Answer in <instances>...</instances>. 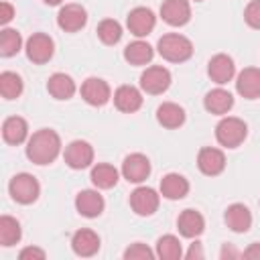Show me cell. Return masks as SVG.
Listing matches in <instances>:
<instances>
[{"label": "cell", "mask_w": 260, "mask_h": 260, "mask_svg": "<svg viewBox=\"0 0 260 260\" xmlns=\"http://www.w3.org/2000/svg\"><path fill=\"white\" fill-rule=\"evenodd\" d=\"M61 152V138L51 128L37 130L26 140V156L35 165H51Z\"/></svg>", "instance_id": "6da1fadb"}, {"label": "cell", "mask_w": 260, "mask_h": 260, "mask_svg": "<svg viewBox=\"0 0 260 260\" xmlns=\"http://www.w3.org/2000/svg\"><path fill=\"white\" fill-rule=\"evenodd\" d=\"M156 49H158V55L171 63H183L193 55V43L179 32L162 35L156 43Z\"/></svg>", "instance_id": "7a4b0ae2"}, {"label": "cell", "mask_w": 260, "mask_h": 260, "mask_svg": "<svg viewBox=\"0 0 260 260\" xmlns=\"http://www.w3.org/2000/svg\"><path fill=\"white\" fill-rule=\"evenodd\" d=\"M246 136H248V126L244 120L236 116H225L215 126V140L225 148L240 146L246 140Z\"/></svg>", "instance_id": "3957f363"}, {"label": "cell", "mask_w": 260, "mask_h": 260, "mask_svg": "<svg viewBox=\"0 0 260 260\" xmlns=\"http://www.w3.org/2000/svg\"><path fill=\"white\" fill-rule=\"evenodd\" d=\"M8 193H10V197H12L16 203H20V205H30V203H35V201L39 199L41 185H39V181H37L32 175H28V173H18V175H14V177L10 179V183H8Z\"/></svg>", "instance_id": "277c9868"}, {"label": "cell", "mask_w": 260, "mask_h": 260, "mask_svg": "<svg viewBox=\"0 0 260 260\" xmlns=\"http://www.w3.org/2000/svg\"><path fill=\"white\" fill-rule=\"evenodd\" d=\"M140 87L150 93V95H158L165 93L171 87V71L162 65H150L142 71L140 75Z\"/></svg>", "instance_id": "5b68a950"}, {"label": "cell", "mask_w": 260, "mask_h": 260, "mask_svg": "<svg viewBox=\"0 0 260 260\" xmlns=\"http://www.w3.org/2000/svg\"><path fill=\"white\" fill-rule=\"evenodd\" d=\"M24 51H26V57H28L32 63L43 65V63H47V61L53 57V53H55V43H53V39H51L49 35H45V32H35V35L28 37V41H26V45H24Z\"/></svg>", "instance_id": "8992f818"}, {"label": "cell", "mask_w": 260, "mask_h": 260, "mask_svg": "<svg viewBox=\"0 0 260 260\" xmlns=\"http://www.w3.org/2000/svg\"><path fill=\"white\" fill-rule=\"evenodd\" d=\"M126 24H128V30L134 35V37H146L152 32L154 24H156V16L150 8L146 6H136L128 12V18H126Z\"/></svg>", "instance_id": "52a82bcc"}, {"label": "cell", "mask_w": 260, "mask_h": 260, "mask_svg": "<svg viewBox=\"0 0 260 260\" xmlns=\"http://www.w3.org/2000/svg\"><path fill=\"white\" fill-rule=\"evenodd\" d=\"M158 203H160V197L152 187H136L130 193V207L134 209L136 215H142V217L152 215L158 209Z\"/></svg>", "instance_id": "ba28073f"}, {"label": "cell", "mask_w": 260, "mask_h": 260, "mask_svg": "<svg viewBox=\"0 0 260 260\" xmlns=\"http://www.w3.org/2000/svg\"><path fill=\"white\" fill-rule=\"evenodd\" d=\"M87 22V12L81 4H65L57 12V24L65 32H77L85 26Z\"/></svg>", "instance_id": "9c48e42d"}, {"label": "cell", "mask_w": 260, "mask_h": 260, "mask_svg": "<svg viewBox=\"0 0 260 260\" xmlns=\"http://www.w3.org/2000/svg\"><path fill=\"white\" fill-rule=\"evenodd\" d=\"M63 158L71 169L81 171V169H87L93 162V148L85 140H73V142L67 144Z\"/></svg>", "instance_id": "30bf717a"}, {"label": "cell", "mask_w": 260, "mask_h": 260, "mask_svg": "<svg viewBox=\"0 0 260 260\" xmlns=\"http://www.w3.org/2000/svg\"><path fill=\"white\" fill-rule=\"evenodd\" d=\"M122 175L128 183H142L150 175V160L142 152H132L122 162Z\"/></svg>", "instance_id": "8fae6325"}, {"label": "cell", "mask_w": 260, "mask_h": 260, "mask_svg": "<svg viewBox=\"0 0 260 260\" xmlns=\"http://www.w3.org/2000/svg\"><path fill=\"white\" fill-rule=\"evenodd\" d=\"M81 98L89 106H104L110 102L112 89H110L108 81H104L102 77H87L81 83Z\"/></svg>", "instance_id": "7c38bea8"}, {"label": "cell", "mask_w": 260, "mask_h": 260, "mask_svg": "<svg viewBox=\"0 0 260 260\" xmlns=\"http://www.w3.org/2000/svg\"><path fill=\"white\" fill-rule=\"evenodd\" d=\"M160 16L171 26H183L191 18L189 0H165L160 4Z\"/></svg>", "instance_id": "4fadbf2b"}, {"label": "cell", "mask_w": 260, "mask_h": 260, "mask_svg": "<svg viewBox=\"0 0 260 260\" xmlns=\"http://www.w3.org/2000/svg\"><path fill=\"white\" fill-rule=\"evenodd\" d=\"M236 73V65H234V59L225 53H217L209 59L207 63V75L211 77V81H215L217 85H223L228 81H232Z\"/></svg>", "instance_id": "5bb4252c"}, {"label": "cell", "mask_w": 260, "mask_h": 260, "mask_svg": "<svg viewBox=\"0 0 260 260\" xmlns=\"http://www.w3.org/2000/svg\"><path fill=\"white\" fill-rule=\"evenodd\" d=\"M197 167H199V171L203 175L215 177V175L223 173V169H225V156H223V152L219 148L205 146L197 154Z\"/></svg>", "instance_id": "9a60e30c"}, {"label": "cell", "mask_w": 260, "mask_h": 260, "mask_svg": "<svg viewBox=\"0 0 260 260\" xmlns=\"http://www.w3.org/2000/svg\"><path fill=\"white\" fill-rule=\"evenodd\" d=\"M104 205H106L104 203V197L98 191H93V189H83L75 197V209L79 211V215L89 217V219L102 215Z\"/></svg>", "instance_id": "2e32d148"}, {"label": "cell", "mask_w": 260, "mask_h": 260, "mask_svg": "<svg viewBox=\"0 0 260 260\" xmlns=\"http://www.w3.org/2000/svg\"><path fill=\"white\" fill-rule=\"evenodd\" d=\"M236 89L246 100L260 98V69L258 67H246L236 77Z\"/></svg>", "instance_id": "e0dca14e"}, {"label": "cell", "mask_w": 260, "mask_h": 260, "mask_svg": "<svg viewBox=\"0 0 260 260\" xmlns=\"http://www.w3.org/2000/svg\"><path fill=\"white\" fill-rule=\"evenodd\" d=\"M223 219H225L228 228L232 232H236V234H244V232H248L252 228V213L244 203H232L225 209Z\"/></svg>", "instance_id": "ac0fdd59"}, {"label": "cell", "mask_w": 260, "mask_h": 260, "mask_svg": "<svg viewBox=\"0 0 260 260\" xmlns=\"http://www.w3.org/2000/svg\"><path fill=\"white\" fill-rule=\"evenodd\" d=\"M71 248L77 256H83V258H89L93 254H98L100 250V236L93 232V230H77L71 238Z\"/></svg>", "instance_id": "d6986e66"}, {"label": "cell", "mask_w": 260, "mask_h": 260, "mask_svg": "<svg viewBox=\"0 0 260 260\" xmlns=\"http://www.w3.org/2000/svg\"><path fill=\"white\" fill-rule=\"evenodd\" d=\"M179 234L185 238H197L205 230V219L197 209H183L177 217Z\"/></svg>", "instance_id": "ffe728a7"}, {"label": "cell", "mask_w": 260, "mask_h": 260, "mask_svg": "<svg viewBox=\"0 0 260 260\" xmlns=\"http://www.w3.org/2000/svg\"><path fill=\"white\" fill-rule=\"evenodd\" d=\"M203 106H205V110L209 114L223 116V114H228L234 108V95L228 89H223V87H215V89H211V91L205 93Z\"/></svg>", "instance_id": "44dd1931"}, {"label": "cell", "mask_w": 260, "mask_h": 260, "mask_svg": "<svg viewBox=\"0 0 260 260\" xmlns=\"http://www.w3.org/2000/svg\"><path fill=\"white\" fill-rule=\"evenodd\" d=\"M114 104H116V108L120 112L132 114V112L140 110V106H142V93L134 85H120L114 91Z\"/></svg>", "instance_id": "7402d4cb"}, {"label": "cell", "mask_w": 260, "mask_h": 260, "mask_svg": "<svg viewBox=\"0 0 260 260\" xmlns=\"http://www.w3.org/2000/svg\"><path fill=\"white\" fill-rule=\"evenodd\" d=\"M189 193V181L179 175V173H169L160 179V195L171 199V201H177V199H183L185 195Z\"/></svg>", "instance_id": "603a6c76"}, {"label": "cell", "mask_w": 260, "mask_h": 260, "mask_svg": "<svg viewBox=\"0 0 260 260\" xmlns=\"http://www.w3.org/2000/svg\"><path fill=\"white\" fill-rule=\"evenodd\" d=\"M28 136V124L20 116H10L2 124V138L8 144H22Z\"/></svg>", "instance_id": "cb8c5ba5"}, {"label": "cell", "mask_w": 260, "mask_h": 260, "mask_svg": "<svg viewBox=\"0 0 260 260\" xmlns=\"http://www.w3.org/2000/svg\"><path fill=\"white\" fill-rule=\"evenodd\" d=\"M47 91L55 100H69L75 93V81L67 73H53L47 81Z\"/></svg>", "instance_id": "d4e9b609"}, {"label": "cell", "mask_w": 260, "mask_h": 260, "mask_svg": "<svg viewBox=\"0 0 260 260\" xmlns=\"http://www.w3.org/2000/svg\"><path fill=\"white\" fill-rule=\"evenodd\" d=\"M156 120L165 128H179L185 124V110L175 102H165L156 108Z\"/></svg>", "instance_id": "484cf974"}, {"label": "cell", "mask_w": 260, "mask_h": 260, "mask_svg": "<svg viewBox=\"0 0 260 260\" xmlns=\"http://www.w3.org/2000/svg\"><path fill=\"white\" fill-rule=\"evenodd\" d=\"M152 57H154L152 47L146 41H140V39L126 45V49H124V59L130 65H146V63L152 61Z\"/></svg>", "instance_id": "4316f807"}, {"label": "cell", "mask_w": 260, "mask_h": 260, "mask_svg": "<svg viewBox=\"0 0 260 260\" xmlns=\"http://www.w3.org/2000/svg\"><path fill=\"white\" fill-rule=\"evenodd\" d=\"M89 179L98 189H112L118 183V169L108 162H98L91 169Z\"/></svg>", "instance_id": "83f0119b"}, {"label": "cell", "mask_w": 260, "mask_h": 260, "mask_svg": "<svg viewBox=\"0 0 260 260\" xmlns=\"http://www.w3.org/2000/svg\"><path fill=\"white\" fill-rule=\"evenodd\" d=\"M156 256L162 258V260H177L183 256V248H181V242L177 236L173 234H167V236H160L156 240Z\"/></svg>", "instance_id": "f1b7e54d"}, {"label": "cell", "mask_w": 260, "mask_h": 260, "mask_svg": "<svg viewBox=\"0 0 260 260\" xmlns=\"http://www.w3.org/2000/svg\"><path fill=\"white\" fill-rule=\"evenodd\" d=\"M24 89V83L18 73L14 71H2L0 73V93L4 100H16Z\"/></svg>", "instance_id": "f546056e"}, {"label": "cell", "mask_w": 260, "mask_h": 260, "mask_svg": "<svg viewBox=\"0 0 260 260\" xmlns=\"http://www.w3.org/2000/svg\"><path fill=\"white\" fill-rule=\"evenodd\" d=\"M20 238H22L20 223L10 215H2L0 217V244L8 248V246H14L16 242H20Z\"/></svg>", "instance_id": "4dcf8cb0"}, {"label": "cell", "mask_w": 260, "mask_h": 260, "mask_svg": "<svg viewBox=\"0 0 260 260\" xmlns=\"http://www.w3.org/2000/svg\"><path fill=\"white\" fill-rule=\"evenodd\" d=\"M22 47V37L16 28H4L0 32V55L2 57H12L20 51Z\"/></svg>", "instance_id": "1f68e13d"}, {"label": "cell", "mask_w": 260, "mask_h": 260, "mask_svg": "<svg viewBox=\"0 0 260 260\" xmlns=\"http://www.w3.org/2000/svg\"><path fill=\"white\" fill-rule=\"evenodd\" d=\"M98 37L104 45H116L122 39V26L114 18H104L98 24Z\"/></svg>", "instance_id": "d6a6232c"}, {"label": "cell", "mask_w": 260, "mask_h": 260, "mask_svg": "<svg viewBox=\"0 0 260 260\" xmlns=\"http://www.w3.org/2000/svg\"><path fill=\"white\" fill-rule=\"evenodd\" d=\"M156 256V252H152L146 244H142V242H134V244H130L126 250H124V258L126 260H150V258H154Z\"/></svg>", "instance_id": "836d02e7"}, {"label": "cell", "mask_w": 260, "mask_h": 260, "mask_svg": "<svg viewBox=\"0 0 260 260\" xmlns=\"http://www.w3.org/2000/svg\"><path fill=\"white\" fill-rule=\"evenodd\" d=\"M244 20L252 28H260V0H250L244 10Z\"/></svg>", "instance_id": "e575fe53"}, {"label": "cell", "mask_w": 260, "mask_h": 260, "mask_svg": "<svg viewBox=\"0 0 260 260\" xmlns=\"http://www.w3.org/2000/svg\"><path fill=\"white\" fill-rule=\"evenodd\" d=\"M45 256H47L45 250L35 248V246H28V248L20 250V254H18L20 260H45Z\"/></svg>", "instance_id": "d590c367"}, {"label": "cell", "mask_w": 260, "mask_h": 260, "mask_svg": "<svg viewBox=\"0 0 260 260\" xmlns=\"http://www.w3.org/2000/svg\"><path fill=\"white\" fill-rule=\"evenodd\" d=\"M12 16H14V8L8 2H2L0 4V22L2 24H8L12 20Z\"/></svg>", "instance_id": "8d00e7d4"}, {"label": "cell", "mask_w": 260, "mask_h": 260, "mask_svg": "<svg viewBox=\"0 0 260 260\" xmlns=\"http://www.w3.org/2000/svg\"><path fill=\"white\" fill-rule=\"evenodd\" d=\"M242 256H244V258H250V260L260 258V244H256V242H254V244H250V246L242 252Z\"/></svg>", "instance_id": "74e56055"}, {"label": "cell", "mask_w": 260, "mask_h": 260, "mask_svg": "<svg viewBox=\"0 0 260 260\" xmlns=\"http://www.w3.org/2000/svg\"><path fill=\"white\" fill-rule=\"evenodd\" d=\"M187 258H189V260H193V258H203V250H201V244H199V242L191 244V248H189V252H187Z\"/></svg>", "instance_id": "f35d334b"}, {"label": "cell", "mask_w": 260, "mask_h": 260, "mask_svg": "<svg viewBox=\"0 0 260 260\" xmlns=\"http://www.w3.org/2000/svg\"><path fill=\"white\" fill-rule=\"evenodd\" d=\"M219 256H221L223 260H225V258H238V256H242V252H238V250H236V248H232V246H223Z\"/></svg>", "instance_id": "ab89813d"}, {"label": "cell", "mask_w": 260, "mask_h": 260, "mask_svg": "<svg viewBox=\"0 0 260 260\" xmlns=\"http://www.w3.org/2000/svg\"><path fill=\"white\" fill-rule=\"evenodd\" d=\"M45 4H51V6H57V4H61V0H43Z\"/></svg>", "instance_id": "60d3db41"}, {"label": "cell", "mask_w": 260, "mask_h": 260, "mask_svg": "<svg viewBox=\"0 0 260 260\" xmlns=\"http://www.w3.org/2000/svg\"><path fill=\"white\" fill-rule=\"evenodd\" d=\"M195 2H201V0H195Z\"/></svg>", "instance_id": "b9f144b4"}]
</instances>
